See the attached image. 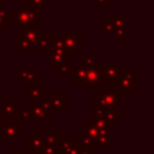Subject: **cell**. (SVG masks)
<instances>
[{"instance_id": "6da1fadb", "label": "cell", "mask_w": 154, "mask_h": 154, "mask_svg": "<svg viewBox=\"0 0 154 154\" xmlns=\"http://www.w3.org/2000/svg\"><path fill=\"white\" fill-rule=\"evenodd\" d=\"M38 10L36 7H17V22L16 25L18 29L26 28H37L40 24L38 19Z\"/></svg>"}, {"instance_id": "7a4b0ae2", "label": "cell", "mask_w": 154, "mask_h": 154, "mask_svg": "<svg viewBox=\"0 0 154 154\" xmlns=\"http://www.w3.org/2000/svg\"><path fill=\"white\" fill-rule=\"evenodd\" d=\"M63 40L66 57H77L83 49V36L81 34H73L71 29H66V32L63 34Z\"/></svg>"}, {"instance_id": "3957f363", "label": "cell", "mask_w": 154, "mask_h": 154, "mask_svg": "<svg viewBox=\"0 0 154 154\" xmlns=\"http://www.w3.org/2000/svg\"><path fill=\"white\" fill-rule=\"evenodd\" d=\"M0 137L6 140L8 144H16L23 137V128L17 122H1Z\"/></svg>"}, {"instance_id": "277c9868", "label": "cell", "mask_w": 154, "mask_h": 154, "mask_svg": "<svg viewBox=\"0 0 154 154\" xmlns=\"http://www.w3.org/2000/svg\"><path fill=\"white\" fill-rule=\"evenodd\" d=\"M137 72H120L117 81L116 88L122 91V95H131L134 89H137Z\"/></svg>"}, {"instance_id": "5b68a950", "label": "cell", "mask_w": 154, "mask_h": 154, "mask_svg": "<svg viewBox=\"0 0 154 154\" xmlns=\"http://www.w3.org/2000/svg\"><path fill=\"white\" fill-rule=\"evenodd\" d=\"M99 100L102 102L106 109L117 108V106H120L122 103V95L117 94V88H100Z\"/></svg>"}, {"instance_id": "8992f818", "label": "cell", "mask_w": 154, "mask_h": 154, "mask_svg": "<svg viewBox=\"0 0 154 154\" xmlns=\"http://www.w3.org/2000/svg\"><path fill=\"white\" fill-rule=\"evenodd\" d=\"M122 69L114 61H105L103 66L100 67V83L103 84H114Z\"/></svg>"}, {"instance_id": "52a82bcc", "label": "cell", "mask_w": 154, "mask_h": 154, "mask_svg": "<svg viewBox=\"0 0 154 154\" xmlns=\"http://www.w3.org/2000/svg\"><path fill=\"white\" fill-rule=\"evenodd\" d=\"M100 63L95 61L87 69V75H85V79L82 83V88L83 89H99L100 87Z\"/></svg>"}, {"instance_id": "ba28073f", "label": "cell", "mask_w": 154, "mask_h": 154, "mask_svg": "<svg viewBox=\"0 0 154 154\" xmlns=\"http://www.w3.org/2000/svg\"><path fill=\"white\" fill-rule=\"evenodd\" d=\"M17 77L24 84H40V73L35 72L32 66H18Z\"/></svg>"}, {"instance_id": "9c48e42d", "label": "cell", "mask_w": 154, "mask_h": 154, "mask_svg": "<svg viewBox=\"0 0 154 154\" xmlns=\"http://www.w3.org/2000/svg\"><path fill=\"white\" fill-rule=\"evenodd\" d=\"M35 116L38 118V120H43L46 123L51 122V111H49V103L48 101L43 100H35L31 105Z\"/></svg>"}, {"instance_id": "30bf717a", "label": "cell", "mask_w": 154, "mask_h": 154, "mask_svg": "<svg viewBox=\"0 0 154 154\" xmlns=\"http://www.w3.org/2000/svg\"><path fill=\"white\" fill-rule=\"evenodd\" d=\"M45 134L42 132H29L28 134V149H31L34 154H42L46 143L43 141Z\"/></svg>"}, {"instance_id": "8fae6325", "label": "cell", "mask_w": 154, "mask_h": 154, "mask_svg": "<svg viewBox=\"0 0 154 154\" xmlns=\"http://www.w3.org/2000/svg\"><path fill=\"white\" fill-rule=\"evenodd\" d=\"M49 103V111H63L65 112L67 109V102H66V95L65 94H51L48 97Z\"/></svg>"}, {"instance_id": "7c38bea8", "label": "cell", "mask_w": 154, "mask_h": 154, "mask_svg": "<svg viewBox=\"0 0 154 154\" xmlns=\"http://www.w3.org/2000/svg\"><path fill=\"white\" fill-rule=\"evenodd\" d=\"M17 100H1L0 101V116L1 117H18L19 111H17Z\"/></svg>"}, {"instance_id": "4fadbf2b", "label": "cell", "mask_w": 154, "mask_h": 154, "mask_svg": "<svg viewBox=\"0 0 154 154\" xmlns=\"http://www.w3.org/2000/svg\"><path fill=\"white\" fill-rule=\"evenodd\" d=\"M87 66L82 63V61H78L76 66H72L71 67V82L73 84H82L83 81L85 79V75H87Z\"/></svg>"}, {"instance_id": "5bb4252c", "label": "cell", "mask_w": 154, "mask_h": 154, "mask_svg": "<svg viewBox=\"0 0 154 154\" xmlns=\"http://www.w3.org/2000/svg\"><path fill=\"white\" fill-rule=\"evenodd\" d=\"M103 117L107 122L108 128H116L117 124L122 120V112L118 111L117 108H109L105 111Z\"/></svg>"}, {"instance_id": "9a60e30c", "label": "cell", "mask_w": 154, "mask_h": 154, "mask_svg": "<svg viewBox=\"0 0 154 154\" xmlns=\"http://www.w3.org/2000/svg\"><path fill=\"white\" fill-rule=\"evenodd\" d=\"M43 32H45V29H43V28H40V26H37V28H26V29H23V30H22L23 37H25V38H26L31 45H34V46H35L37 38H38Z\"/></svg>"}, {"instance_id": "2e32d148", "label": "cell", "mask_w": 154, "mask_h": 154, "mask_svg": "<svg viewBox=\"0 0 154 154\" xmlns=\"http://www.w3.org/2000/svg\"><path fill=\"white\" fill-rule=\"evenodd\" d=\"M67 59L65 51L64 49H58V48H53L52 51H49V66L54 67L58 64L65 61Z\"/></svg>"}, {"instance_id": "e0dca14e", "label": "cell", "mask_w": 154, "mask_h": 154, "mask_svg": "<svg viewBox=\"0 0 154 154\" xmlns=\"http://www.w3.org/2000/svg\"><path fill=\"white\" fill-rule=\"evenodd\" d=\"M45 99V88H41L40 84H28V100H43Z\"/></svg>"}, {"instance_id": "ac0fdd59", "label": "cell", "mask_w": 154, "mask_h": 154, "mask_svg": "<svg viewBox=\"0 0 154 154\" xmlns=\"http://www.w3.org/2000/svg\"><path fill=\"white\" fill-rule=\"evenodd\" d=\"M82 136L88 137L95 144V140L97 137V129L93 122H83L82 123Z\"/></svg>"}, {"instance_id": "d6986e66", "label": "cell", "mask_w": 154, "mask_h": 154, "mask_svg": "<svg viewBox=\"0 0 154 154\" xmlns=\"http://www.w3.org/2000/svg\"><path fill=\"white\" fill-rule=\"evenodd\" d=\"M35 46H37V47H38L40 49H42V51L49 52V51L53 49V38L51 37L49 34H46V31H45V32L37 38Z\"/></svg>"}, {"instance_id": "ffe728a7", "label": "cell", "mask_w": 154, "mask_h": 154, "mask_svg": "<svg viewBox=\"0 0 154 154\" xmlns=\"http://www.w3.org/2000/svg\"><path fill=\"white\" fill-rule=\"evenodd\" d=\"M18 117H20L23 120H25V122H30V123L40 122L38 118L35 116L31 105H30V106H29V105H24V106L20 108V111H19V116H18Z\"/></svg>"}, {"instance_id": "44dd1931", "label": "cell", "mask_w": 154, "mask_h": 154, "mask_svg": "<svg viewBox=\"0 0 154 154\" xmlns=\"http://www.w3.org/2000/svg\"><path fill=\"white\" fill-rule=\"evenodd\" d=\"M72 66H73L72 61H70V60L66 59L65 61H63V63L58 64L57 66H54V70H55L57 73L60 75V78H66V76L70 73Z\"/></svg>"}, {"instance_id": "7402d4cb", "label": "cell", "mask_w": 154, "mask_h": 154, "mask_svg": "<svg viewBox=\"0 0 154 154\" xmlns=\"http://www.w3.org/2000/svg\"><path fill=\"white\" fill-rule=\"evenodd\" d=\"M17 40H18V45H17V51L18 52H32L34 51V45H31L25 37H23L22 34L17 35Z\"/></svg>"}, {"instance_id": "603a6c76", "label": "cell", "mask_w": 154, "mask_h": 154, "mask_svg": "<svg viewBox=\"0 0 154 154\" xmlns=\"http://www.w3.org/2000/svg\"><path fill=\"white\" fill-rule=\"evenodd\" d=\"M95 144H97L99 149L105 150L111 148V136H105V135H97L95 140Z\"/></svg>"}, {"instance_id": "cb8c5ba5", "label": "cell", "mask_w": 154, "mask_h": 154, "mask_svg": "<svg viewBox=\"0 0 154 154\" xmlns=\"http://www.w3.org/2000/svg\"><path fill=\"white\" fill-rule=\"evenodd\" d=\"M99 28L102 29L103 32L107 34V35H113V32H114V30H116V28H114V25H113V20H112L111 17L105 18L103 22L99 24Z\"/></svg>"}, {"instance_id": "d4e9b609", "label": "cell", "mask_w": 154, "mask_h": 154, "mask_svg": "<svg viewBox=\"0 0 154 154\" xmlns=\"http://www.w3.org/2000/svg\"><path fill=\"white\" fill-rule=\"evenodd\" d=\"M61 138V134L60 132H51V134H45L43 136V141L48 146H57L59 143Z\"/></svg>"}, {"instance_id": "484cf974", "label": "cell", "mask_w": 154, "mask_h": 154, "mask_svg": "<svg viewBox=\"0 0 154 154\" xmlns=\"http://www.w3.org/2000/svg\"><path fill=\"white\" fill-rule=\"evenodd\" d=\"M72 138H70V137H61L60 138V141H59V152H60V154H65L66 152H67V149L72 146Z\"/></svg>"}, {"instance_id": "4316f807", "label": "cell", "mask_w": 154, "mask_h": 154, "mask_svg": "<svg viewBox=\"0 0 154 154\" xmlns=\"http://www.w3.org/2000/svg\"><path fill=\"white\" fill-rule=\"evenodd\" d=\"M106 111V107L102 105V102L99 99H95L93 101V116H97V114H103Z\"/></svg>"}, {"instance_id": "83f0119b", "label": "cell", "mask_w": 154, "mask_h": 154, "mask_svg": "<svg viewBox=\"0 0 154 154\" xmlns=\"http://www.w3.org/2000/svg\"><path fill=\"white\" fill-rule=\"evenodd\" d=\"M93 123L96 126V129H102V128H108L107 122L103 117V114H97V116H93Z\"/></svg>"}, {"instance_id": "f1b7e54d", "label": "cell", "mask_w": 154, "mask_h": 154, "mask_svg": "<svg viewBox=\"0 0 154 154\" xmlns=\"http://www.w3.org/2000/svg\"><path fill=\"white\" fill-rule=\"evenodd\" d=\"M10 16H11V12H8L7 10H5L0 6V29H5L7 26L6 19L10 18Z\"/></svg>"}, {"instance_id": "f546056e", "label": "cell", "mask_w": 154, "mask_h": 154, "mask_svg": "<svg viewBox=\"0 0 154 154\" xmlns=\"http://www.w3.org/2000/svg\"><path fill=\"white\" fill-rule=\"evenodd\" d=\"M112 20H113V25H114L116 29H117V28L126 26V22H125V19L123 18V16H122L120 12H117V13H116V17L112 18Z\"/></svg>"}, {"instance_id": "4dcf8cb0", "label": "cell", "mask_w": 154, "mask_h": 154, "mask_svg": "<svg viewBox=\"0 0 154 154\" xmlns=\"http://www.w3.org/2000/svg\"><path fill=\"white\" fill-rule=\"evenodd\" d=\"M53 48L64 49V40H63V34H57V35H55V37L53 38Z\"/></svg>"}, {"instance_id": "1f68e13d", "label": "cell", "mask_w": 154, "mask_h": 154, "mask_svg": "<svg viewBox=\"0 0 154 154\" xmlns=\"http://www.w3.org/2000/svg\"><path fill=\"white\" fill-rule=\"evenodd\" d=\"M128 34V29L126 26H123V28H117L113 32V35H116L117 38H120V40H126V35Z\"/></svg>"}, {"instance_id": "d6a6232c", "label": "cell", "mask_w": 154, "mask_h": 154, "mask_svg": "<svg viewBox=\"0 0 154 154\" xmlns=\"http://www.w3.org/2000/svg\"><path fill=\"white\" fill-rule=\"evenodd\" d=\"M77 144L81 147V148H85V147H89V146H93L94 142L91 140H89L88 137H84V136H81L77 138Z\"/></svg>"}, {"instance_id": "836d02e7", "label": "cell", "mask_w": 154, "mask_h": 154, "mask_svg": "<svg viewBox=\"0 0 154 154\" xmlns=\"http://www.w3.org/2000/svg\"><path fill=\"white\" fill-rule=\"evenodd\" d=\"M42 154H60V152H59V148H57V146L46 144V147L42 150Z\"/></svg>"}, {"instance_id": "e575fe53", "label": "cell", "mask_w": 154, "mask_h": 154, "mask_svg": "<svg viewBox=\"0 0 154 154\" xmlns=\"http://www.w3.org/2000/svg\"><path fill=\"white\" fill-rule=\"evenodd\" d=\"M93 5L95 7H109L111 6V0H94Z\"/></svg>"}, {"instance_id": "d590c367", "label": "cell", "mask_w": 154, "mask_h": 154, "mask_svg": "<svg viewBox=\"0 0 154 154\" xmlns=\"http://www.w3.org/2000/svg\"><path fill=\"white\" fill-rule=\"evenodd\" d=\"M45 5V0H28V6L40 8Z\"/></svg>"}, {"instance_id": "8d00e7d4", "label": "cell", "mask_w": 154, "mask_h": 154, "mask_svg": "<svg viewBox=\"0 0 154 154\" xmlns=\"http://www.w3.org/2000/svg\"><path fill=\"white\" fill-rule=\"evenodd\" d=\"M79 149H81V147L78 144H73L72 143V146L67 149V152L65 154H78L79 153Z\"/></svg>"}, {"instance_id": "74e56055", "label": "cell", "mask_w": 154, "mask_h": 154, "mask_svg": "<svg viewBox=\"0 0 154 154\" xmlns=\"http://www.w3.org/2000/svg\"><path fill=\"white\" fill-rule=\"evenodd\" d=\"M94 60H95V59H94V57H93V55H87V57H84V59H83V60H81V61H82L87 67H89V66L94 63Z\"/></svg>"}, {"instance_id": "f35d334b", "label": "cell", "mask_w": 154, "mask_h": 154, "mask_svg": "<svg viewBox=\"0 0 154 154\" xmlns=\"http://www.w3.org/2000/svg\"><path fill=\"white\" fill-rule=\"evenodd\" d=\"M78 154H94V144L85 148H81Z\"/></svg>"}, {"instance_id": "ab89813d", "label": "cell", "mask_w": 154, "mask_h": 154, "mask_svg": "<svg viewBox=\"0 0 154 154\" xmlns=\"http://www.w3.org/2000/svg\"><path fill=\"white\" fill-rule=\"evenodd\" d=\"M10 154H29V149L26 148H14L11 150Z\"/></svg>"}, {"instance_id": "60d3db41", "label": "cell", "mask_w": 154, "mask_h": 154, "mask_svg": "<svg viewBox=\"0 0 154 154\" xmlns=\"http://www.w3.org/2000/svg\"><path fill=\"white\" fill-rule=\"evenodd\" d=\"M0 6H1V0H0Z\"/></svg>"}]
</instances>
